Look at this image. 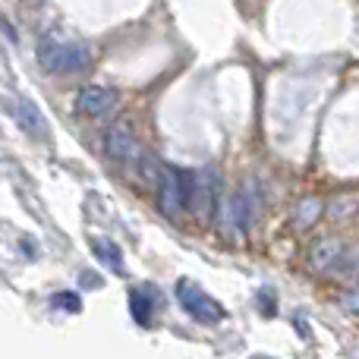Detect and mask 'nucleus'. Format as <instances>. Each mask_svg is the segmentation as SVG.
<instances>
[{
  "mask_svg": "<svg viewBox=\"0 0 359 359\" xmlns=\"http://www.w3.org/2000/svg\"><path fill=\"white\" fill-rule=\"evenodd\" d=\"M95 246V255H98L101 262H104L107 268H114V271H123V252L117 249V243L111 240H92Z\"/></svg>",
  "mask_w": 359,
  "mask_h": 359,
  "instance_id": "nucleus-9",
  "label": "nucleus"
},
{
  "mask_svg": "<svg viewBox=\"0 0 359 359\" xmlns=\"http://www.w3.org/2000/svg\"><path fill=\"white\" fill-rule=\"evenodd\" d=\"M69 306V309H79V303H76V297L73 293H63V297H57V306Z\"/></svg>",
  "mask_w": 359,
  "mask_h": 359,
  "instance_id": "nucleus-14",
  "label": "nucleus"
},
{
  "mask_svg": "<svg viewBox=\"0 0 359 359\" xmlns=\"http://www.w3.org/2000/svg\"><path fill=\"white\" fill-rule=\"evenodd\" d=\"M16 117L22 120V126L32 133V136H44V117L38 114V107H32L29 101H19Z\"/></svg>",
  "mask_w": 359,
  "mask_h": 359,
  "instance_id": "nucleus-10",
  "label": "nucleus"
},
{
  "mask_svg": "<svg viewBox=\"0 0 359 359\" xmlns=\"http://www.w3.org/2000/svg\"><path fill=\"white\" fill-rule=\"evenodd\" d=\"M359 271V249H347L334 265V274H356Z\"/></svg>",
  "mask_w": 359,
  "mask_h": 359,
  "instance_id": "nucleus-12",
  "label": "nucleus"
},
{
  "mask_svg": "<svg viewBox=\"0 0 359 359\" xmlns=\"http://www.w3.org/2000/svg\"><path fill=\"white\" fill-rule=\"evenodd\" d=\"M217 198H221V180L211 168L205 170H196V186H192V202L189 208L196 211L198 221L208 224L217 211Z\"/></svg>",
  "mask_w": 359,
  "mask_h": 359,
  "instance_id": "nucleus-4",
  "label": "nucleus"
},
{
  "mask_svg": "<svg viewBox=\"0 0 359 359\" xmlns=\"http://www.w3.org/2000/svg\"><path fill=\"white\" fill-rule=\"evenodd\" d=\"M177 299H180L186 316H192L202 325H217L224 318L221 306H217L198 284H192V280H177Z\"/></svg>",
  "mask_w": 359,
  "mask_h": 359,
  "instance_id": "nucleus-3",
  "label": "nucleus"
},
{
  "mask_svg": "<svg viewBox=\"0 0 359 359\" xmlns=\"http://www.w3.org/2000/svg\"><path fill=\"white\" fill-rule=\"evenodd\" d=\"M252 359H271V356H252Z\"/></svg>",
  "mask_w": 359,
  "mask_h": 359,
  "instance_id": "nucleus-15",
  "label": "nucleus"
},
{
  "mask_svg": "<svg viewBox=\"0 0 359 359\" xmlns=\"http://www.w3.org/2000/svg\"><path fill=\"white\" fill-rule=\"evenodd\" d=\"M341 255H344V243L337 240V236H322V240H316L312 243V249H309V268L316 274H325V271H334V265L341 262Z\"/></svg>",
  "mask_w": 359,
  "mask_h": 359,
  "instance_id": "nucleus-7",
  "label": "nucleus"
},
{
  "mask_svg": "<svg viewBox=\"0 0 359 359\" xmlns=\"http://www.w3.org/2000/svg\"><path fill=\"white\" fill-rule=\"evenodd\" d=\"M104 155L111 158L114 164H120L130 180H136V170H139V164H142V158H145V149L139 145L136 126H133L130 117H120V120H114V123L107 126Z\"/></svg>",
  "mask_w": 359,
  "mask_h": 359,
  "instance_id": "nucleus-2",
  "label": "nucleus"
},
{
  "mask_svg": "<svg viewBox=\"0 0 359 359\" xmlns=\"http://www.w3.org/2000/svg\"><path fill=\"white\" fill-rule=\"evenodd\" d=\"M130 309H133V316H136L139 325L151 322V299H149V293L145 290H133L130 293Z\"/></svg>",
  "mask_w": 359,
  "mask_h": 359,
  "instance_id": "nucleus-11",
  "label": "nucleus"
},
{
  "mask_svg": "<svg viewBox=\"0 0 359 359\" xmlns=\"http://www.w3.org/2000/svg\"><path fill=\"white\" fill-rule=\"evenodd\" d=\"M117 107V92L104 86H86L76 95V111L86 117H107Z\"/></svg>",
  "mask_w": 359,
  "mask_h": 359,
  "instance_id": "nucleus-6",
  "label": "nucleus"
},
{
  "mask_svg": "<svg viewBox=\"0 0 359 359\" xmlns=\"http://www.w3.org/2000/svg\"><path fill=\"white\" fill-rule=\"evenodd\" d=\"M318 217H322V198H316V196L299 198L297 208H293V227H297V230H309Z\"/></svg>",
  "mask_w": 359,
  "mask_h": 359,
  "instance_id": "nucleus-8",
  "label": "nucleus"
},
{
  "mask_svg": "<svg viewBox=\"0 0 359 359\" xmlns=\"http://www.w3.org/2000/svg\"><path fill=\"white\" fill-rule=\"evenodd\" d=\"M356 208H359V196H350V202H347V196H341V198L334 202V208H331V217H334V221H341L344 211H347V217H350Z\"/></svg>",
  "mask_w": 359,
  "mask_h": 359,
  "instance_id": "nucleus-13",
  "label": "nucleus"
},
{
  "mask_svg": "<svg viewBox=\"0 0 359 359\" xmlns=\"http://www.w3.org/2000/svg\"><path fill=\"white\" fill-rule=\"evenodd\" d=\"M38 63L54 76H76L92 67V48L60 32H50L38 41Z\"/></svg>",
  "mask_w": 359,
  "mask_h": 359,
  "instance_id": "nucleus-1",
  "label": "nucleus"
},
{
  "mask_svg": "<svg viewBox=\"0 0 359 359\" xmlns=\"http://www.w3.org/2000/svg\"><path fill=\"white\" fill-rule=\"evenodd\" d=\"M158 208H161L168 217H180V211L186 208L183 170L161 168V177H158Z\"/></svg>",
  "mask_w": 359,
  "mask_h": 359,
  "instance_id": "nucleus-5",
  "label": "nucleus"
}]
</instances>
